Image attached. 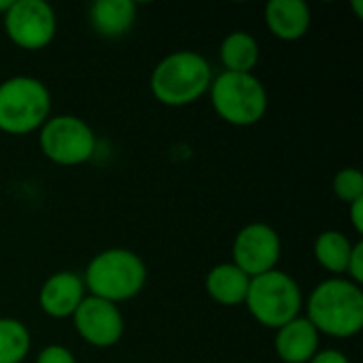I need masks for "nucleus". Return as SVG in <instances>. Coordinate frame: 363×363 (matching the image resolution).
I'll use <instances>...</instances> for the list:
<instances>
[{"label":"nucleus","mask_w":363,"mask_h":363,"mask_svg":"<svg viewBox=\"0 0 363 363\" xmlns=\"http://www.w3.org/2000/svg\"><path fill=\"white\" fill-rule=\"evenodd\" d=\"M245 306L259 325L279 330L300 317L304 308V298L296 279L277 268L251 279Z\"/></svg>","instance_id":"nucleus-5"},{"label":"nucleus","mask_w":363,"mask_h":363,"mask_svg":"<svg viewBox=\"0 0 363 363\" xmlns=\"http://www.w3.org/2000/svg\"><path fill=\"white\" fill-rule=\"evenodd\" d=\"M308 363H351L349 357L338 351V349H325V351H317V355Z\"/></svg>","instance_id":"nucleus-22"},{"label":"nucleus","mask_w":363,"mask_h":363,"mask_svg":"<svg viewBox=\"0 0 363 363\" xmlns=\"http://www.w3.org/2000/svg\"><path fill=\"white\" fill-rule=\"evenodd\" d=\"M351 283L359 285L363 283V245L362 242H355L353 251H351V257H349V264H347V272H345Z\"/></svg>","instance_id":"nucleus-20"},{"label":"nucleus","mask_w":363,"mask_h":363,"mask_svg":"<svg viewBox=\"0 0 363 363\" xmlns=\"http://www.w3.org/2000/svg\"><path fill=\"white\" fill-rule=\"evenodd\" d=\"M72 325L81 340L96 349L115 347L125 330L119 306L94 296H85V300L79 304L72 315Z\"/></svg>","instance_id":"nucleus-10"},{"label":"nucleus","mask_w":363,"mask_h":363,"mask_svg":"<svg viewBox=\"0 0 363 363\" xmlns=\"http://www.w3.org/2000/svg\"><path fill=\"white\" fill-rule=\"evenodd\" d=\"M136 21V4L132 0H98L89 6V23L102 38H119Z\"/></svg>","instance_id":"nucleus-14"},{"label":"nucleus","mask_w":363,"mask_h":363,"mask_svg":"<svg viewBox=\"0 0 363 363\" xmlns=\"http://www.w3.org/2000/svg\"><path fill=\"white\" fill-rule=\"evenodd\" d=\"M83 283L89 296L119 304L145 289L147 266L130 249H106L87 264Z\"/></svg>","instance_id":"nucleus-3"},{"label":"nucleus","mask_w":363,"mask_h":363,"mask_svg":"<svg viewBox=\"0 0 363 363\" xmlns=\"http://www.w3.org/2000/svg\"><path fill=\"white\" fill-rule=\"evenodd\" d=\"M281 236L279 232L262 221L245 225L232 247L234 266L240 268L249 279H255L259 274H266L270 270H277L281 259Z\"/></svg>","instance_id":"nucleus-9"},{"label":"nucleus","mask_w":363,"mask_h":363,"mask_svg":"<svg viewBox=\"0 0 363 363\" xmlns=\"http://www.w3.org/2000/svg\"><path fill=\"white\" fill-rule=\"evenodd\" d=\"M51 113V94L40 79L19 74L0 83V130L23 136L45 125Z\"/></svg>","instance_id":"nucleus-4"},{"label":"nucleus","mask_w":363,"mask_h":363,"mask_svg":"<svg viewBox=\"0 0 363 363\" xmlns=\"http://www.w3.org/2000/svg\"><path fill=\"white\" fill-rule=\"evenodd\" d=\"M85 300V283L83 277L62 270L51 274L38 294V304L40 311L53 319H66L72 317L79 304Z\"/></svg>","instance_id":"nucleus-11"},{"label":"nucleus","mask_w":363,"mask_h":363,"mask_svg":"<svg viewBox=\"0 0 363 363\" xmlns=\"http://www.w3.org/2000/svg\"><path fill=\"white\" fill-rule=\"evenodd\" d=\"M332 187H334L336 198L349 206L363 198V174L357 168H342L334 177Z\"/></svg>","instance_id":"nucleus-19"},{"label":"nucleus","mask_w":363,"mask_h":363,"mask_svg":"<svg viewBox=\"0 0 363 363\" xmlns=\"http://www.w3.org/2000/svg\"><path fill=\"white\" fill-rule=\"evenodd\" d=\"M251 279L236 268L234 264H219L211 268L204 281V289L221 306H240L245 304Z\"/></svg>","instance_id":"nucleus-15"},{"label":"nucleus","mask_w":363,"mask_h":363,"mask_svg":"<svg viewBox=\"0 0 363 363\" xmlns=\"http://www.w3.org/2000/svg\"><path fill=\"white\" fill-rule=\"evenodd\" d=\"M11 2H13V0H0V15H4V13L9 11Z\"/></svg>","instance_id":"nucleus-25"},{"label":"nucleus","mask_w":363,"mask_h":363,"mask_svg":"<svg viewBox=\"0 0 363 363\" xmlns=\"http://www.w3.org/2000/svg\"><path fill=\"white\" fill-rule=\"evenodd\" d=\"M353 242L338 230H325L315 240V259L323 270L334 277H342L347 272V264L353 251Z\"/></svg>","instance_id":"nucleus-17"},{"label":"nucleus","mask_w":363,"mask_h":363,"mask_svg":"<svg viewBox=\"0 0 363 363\" xmlns=\"http://www.w3.org/2000/svg\"><path fill=\"white\" fill-rule=\"evenodd\" d=\"M353 9H355V15H357V19H362V17H363L362 0H355V2H353Z\"/></svg>","instance_id":"nucleus-24"},{"label":"nucleus","mask_w":363,"mask_h":363,"mask_svg":"<svg viewBox=\"0 0 363 363\" xmlns=\"http://www.w3.org/2000/svg\"><path fill=\"white\" fill-rule=\"evenodd\" d=\"M311 21V9L304 0H270L266 4V26L279 40H300Z\"/></svg>","instance_id":"nucleus-13"},{"label":"nucleus","mask_w":363,"mask_h":363,"mask_svg":"<svg viewBox=\"0 0 363 363\" xmlns=\"http://www.w3.org/2000/svg\"><path fill=\"white\" fill-rule=\"evenodd\" d=\"M321 334L306 317H296L277 330L274 351L285 363H308L319 351Z\"/></svg>","instance_id":"nucleus-12"},{"label":"nucleus","mask_w":363,"mask_h":363,"mask_svg":"<svg viewBox=\"0 0 363 363\" xmlns=\"http://www.w3.org/2000/svg\"><path fill=\"white\" fill-rule=\"evenodd\" d=\"M215 113L238 128L259 123L268 111V91L255 74L221 72L208 87Z\"/></svg>","instance_id":"nucleus-6"},{"label":"nucleus","mask_w":363,"mask_h":363,"mask_svg":"<svg viewBox=\"0 0 363 363\" xmlns=\"http://www.w3.org/2000/svg\"><path fill=\"white\" fill-rule=\"evenodd\" d=\"M38 132L40 151L57 166H79L89 162L96 153V134L91 125L81 117H49Z\"/></svg>","instance_id":"nucleus-7"},{"label":"nucleus","mask_w":363,"mask_h":363,"mask_svg":"<svg viewBox=\"0 0 363 363\" xmlns=\"http://www.w3.org/2000/svg\"><path fill=\"white\" fill-rule=\"evenodd\" d=\"M349 215H351V223H353L355 232L363 234V198L349 204Z\"/></svg>","instance_id":"nucleus-23"},{"label":"nucleus","mask_w":363,"mask_h":363,"mask_svg":"<svg viewBox=\"0 0 363 363\" xmlns=\"http://www.w3.org/2000/svg\"><path fill=\"white\" fill-rule=\"evenodd\" d=\"M219 60L223 64V72L253 74L259 62V45L253 34L245 30H236L221 40Z\"/></svg>","instance_id":"nucleus-16"},{"label":"nucleus","mask_w":363,"mask_h":363,"mask_svg":"<svg viewBox=\"0 0 363 363\" xmlns=\"http://www.w3.org/2000/svg\"><path fill=\"white\" fill-rule=\"evenodd\" d=\"M4 30L13 45L26 51H38L53 40L57 17L45 0H13L4 13Z\"/></svg>","instance_id":"nucleus-8"},{"label":"nucleus","mask_w":363,"mask_h":363,"mask_svg":"<svg viewBox=\"0 0 363 363\" xmlns=\"http://www.w3.org/2000/svg\"><path fill=\"white\" fill-rule=\"evenodd\" d=\"M32 347L28 328L11 317H0V363H21Z\"/></svg>","instance_id":"nucleus-18"},{"label":"nucleus","mask_w":363,"mask_h":363,"mask_svg":"<svg viewBox=\"0 0 363 363\" xmlns=\"http://www.w3.org/2000/svg\"><path fill=\"white\" fill-rule=\"evenodd\" d=\"M213 70L196 51H174L157 62L151 72V91L166 106H187L208 94Z\"/></svg>","instance_id":"nucleus-2"},{"label":"nucleus","mask_w":363,"mask_h":363,"mask_svg":"<svg viewBox=\"0 0 363 363\" xmlns=\"http://www.w3.org/2000/svg\"><path fill=\"white\" fill-rule=\"evenodd\" d=\"M306 319L319 334L332 338L357 336L363 328L362 287L345 277L319 283L306 302Z\"/></svg>","instance_id":"nucleus-1"},{"label":"nucleus","mask_w":363,"mask_h":363,"mask_svg":"<svg viewBox=\"0 0 363 363\" xmlns=\"http://www.w3.org/2000/svg\"><path fill=\"white\" fill-rule=\"evenodd\" d=\"M36 363H77V359H74V355L66 347H62V345H49V347H45L38 353Z\"/></svg>","instance_id":"nucleus-21"}]
</instances>
